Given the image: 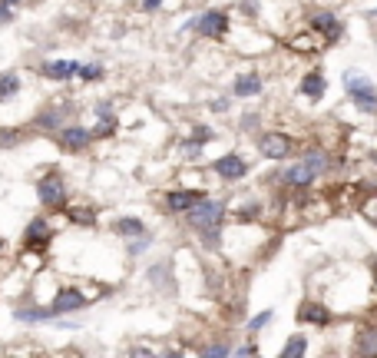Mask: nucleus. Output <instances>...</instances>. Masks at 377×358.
Masks as SVG:
<instances>
[{
	"mask_svg": "<svg viewBox=\"0 0 377 358\" xmlns=\"http://www.w3.org/2000/svg\"><path fill=\"white\" fill-rule=\"evenodd\" d=\"M222 216H226V206H222V203H205V199H199V203L188 209L192 226H195V229H205V239H209V243H215Z\"/></svg>",
	"mask_w": 377,
	"mask_h": 358,
	"instance_id": "nucleus-1",
	"label": "nucleus"
},
{
	"mask_svg": "<svg viewBox=\"0 0 377 358\" xmlns=\"http://www.w3.org/2000/svg\"><path fill=\"white\" fill-rule=\"evenodd\" d=\"M325 169H327V156L325 153H308L304 156V163H298V166H291L288 173H285V182L295 186V189H302V186L314 182V176H321Z\"/></svg>",
	"mask_w": 377,
	"mask_h": 358,
	"instance_id": "nucleus-2",
	"label": "nucleus"
},
{
	"mask_svg": "<svg viewBox=\"0 0 377 358\" xmlns=\"http://www.w3.org/2000/svg\"><path fill=\"white\" fill-rule=\"evenodd\" d=\"M37 196L47 209H60V206H66V182L57 173H50L37 182Z\"/></svg>",
	"mask_w": 377,
	"mask_h": 358,
	"instance_id": "nucleus-3",
	"label": "nucleus"
},
{
	"mask_svg": "<svg viewBox=\"0 0 377 358\" xmlns=\"http://www.w3.org/2000/svg\"><path fill=\"white\" fill-rule=\"evenodd\" d=\"M195 30H199L202 37H222L226 34V27H228V17L222 10H205L202 17H195Z\"/></svg>",
	"mask_w": 377,
	"mask_h": 358,
	"instance_id": "nucleus-4",
	"label": "nucleus"
},
{
	"mask_svg": "<svg viewBox=\"0 0 377 358\" xmlns=\"http://www.w3.org/2000/svg\"><path fill=\"white\" fill-rule=\"evenodd\" d=\"M83 306H87L83 292H76V289H60V292H57V299H53V306H50V315L76 312V308H83Z\"/></svg>",
	"mask_w": 377,
	"mask_h": 358,
	"instance_id": "nucleus-5",
	"label": "nucleus"
},
{
	"mask_svg": "<svg viewBox=\"0 0 377 358\" xmlns=\"http://www.w3.org/2000/svg\"><path fill=\"white\" fill-rule=\"evenodd\" d=\"M215 173L222 179H242L249 173V166H245L242 156H222V159H215Z\"/></svg>",
	"mask_w": 377,
	"mask_h": 358,
	"instance_id": "nucleus-6",
	"label": "nucleus"
},
{
	"mask_svg": "<svg viewBox=\"0 0 377 358\" xmlns=\"http://www.w3.org/2000/svg\"><path fill=\"white\" fill-rule=\"evenodd\" d=\"M89 140H93V133L83 127H63L60 129V143L66 150H83V146H89Z\"/></svg>",
	"mask_w": 377,
	"mask_h": 358,
	"instance_id": "nucleus-7",
	"label": "nucleus"
},
{
	"mask_svg": "<svg viewBox=\"0 0 377 358\" xmlns=\"http://www.w3.org/2000/svg\"><path fill=\"white\" fill-rule=\"evenodd\" d=\"M288 136H281V133H272V136H265L262 140V156L268 159H281V156H288Z\"/></svg>",
	"mask_w": 377,
	"mask_h": 358,
	"instance_id": "nucleus-8",
	"label": "nucleus"
},
{
	"mask_svg": "<svg viewBox=\"0 0 377 358\" xmlns=\"http://www.w3.org/2000/svg\"><path fill=\"white\" fill-rule=\"evenodd\" d=\"M199 199H205L202 192L182 189V192H169V199H165V203H169V209H172V213H188V209L199 203Z\"/></svg>",
	"mask_w": 377,
	"mask_h": 358,
	"instance_id": "nucleus-9",
	"label": "nucleus"
},
{
	"mask_svg": "<svg viewBox=\"0 0 377 358\" xmlns=\"http://www.w3.org/2000/svg\"><path fill=\"white\" fill-rule=\"evenodd\" d=\"M47 243H50V222L47 219H34L27 226V245L40 249V245H47Z\"/></svg>",
	"mask_w": 377,
	"mask_h": 358,
	"instance_id": "nucleus-10",
	"label": "nucleus"
},
{
	"mask_svg": "<svg viewBox=\"0 0 377 358\" xmlns=\"http://www.w3.org/2000/svg\"><path fill=\"white\" fill-rule=\"evenodd\" d=\"M76 70H80V64H76V60H53V64H43V77L66 80V77H73Z\"/></svg>",
	"mask_w": 377,
	"mask_h": 358,
	"instance_id": "nucleus-11",
	"label": "nucleus"
},
{
	"mask_svg": "<svg viewBox=\"0 0 377 358\" xmlns=\"http://www.w3.org/2000/svg\"><path fill=\"white\" fill-rule=\"evenodd\" d=\"M354 352L357 355H377V329H361L354 338Z\"/></svg>",
	"mask_w": 377,
	"mask_h": 358,
	"instance_id": "nucleus-12",
	"label": "nucleus"
},
{
	"mask_svg": "<svg viewBox=\"0 0 377 358\" xmlns=\"http://www.w3.org/2000/svg\"><path fill=\"white\" fill-rule=\"evenodd\" d=\"M311 27H314V30H321V34H325V37H331V40H338V37H341L338 17H331V13H314Z\"/></svg>",
	"mask_w": 377,
	"mask_h": 358,
	"instance_id": "nucleus-13",
	"label": "nucleus"
},
{
	"mask_svg": "<svg viewBox=\"0 0 377 358\" xmlns=\"http://www.w3.org/2000/svg\"><path fill=\"white\" fill-rule=\"evenodd\" d=\"M302 93L304 96H311V100H321V93H325V77L314 70V73H308V77L302 80Z\"/></svg>",
	"mask_w": 377,
	"mask_h": 358,
	"instance_id": "nucleus-14",
	"label": "nucleus"
},
{
	"mask_svg": "<svg viewBox=\"0 0 377 358\" xmlns=\"http://www.w3.org/2000/svg\"><path fill=\"white\" fill-rule=\"evenodd\" d=\"M298 319H302V322H314V325H327V322H331V315H327L325 306H302Z\"/></svg>",
	"mask_w": 377,
	"mask_h": 358,
	"instance_id": "nucleus-15",
	"label": "nucleus"
},
{
	"mask_svg": "<svg viewBox=\"0 0 377 358\" xmlns=\"http://www.w3.org/2000/svg\"><path fill=\"white\" fill-rule=\"evenodd\" d=\"M258 90H262V80L255 73H245V77L235 80V96H255Z\"/></svg>",
	"mask_w": 377,
	"mask_h": 358,
	"instance_id": "nucleus-16",
	"label": "nucleus"
},
{
	"mask_svg": "<svg viewBox=\"0 0 377 358\" xmlns=\"http://www.w3.org/2000/svg\"><path fill=\"white\" fill-rule=\"evenodd\" d=\"M351 96H354V106H361L364 113H377V93L371 87L357 90V93H351Z\"/></svg>",
	"mask_w": 377,
	"mask_h": 358,
	"instance_id": "nucleus-17",
	"label": "nucleus"
},
{
	"mask_svg": "<svg viewBox=\"0 0 377 358\" xmlns=\"http://www.w3.org/2000/svg\"><path fill=\"white\" fill-rule=\"evenodd\" d=\"M304 352H308V338L304 335H291L288 345L281 348V358H302Z\"/></svg>",
	"mask_w": 377,
	"mask_h": 358,
	"instance_id": "nucleus-18",
	"label": "nucleus"
},
{
	"mask_svg": "<svg viewBox=\"0 0 377 358\" xmlns=\"http://www.w3.org/2000/svg\"><path fill=\"white\" fill-rule=\"evenodd\" d=\"M116 232H119V236H142L146 226H142L139 219H116Z\"/></svg>",
	"mask_w": 377,
	"mask_h": 358,
	"instance_id": "nucleus-19",
	"label": "nucleus"
},
{
	"mask_svg": "<svg viewBox=\"0 0 377 358\" xmlns=\"http://www.w3.org/2000/svg\"><path fill=\"white\" fill-rule=\"evenodd\" d=\"M344 87H348V93H357V90H367L371 83H367L364 73H357V70H348V73H344Z\"/></svg>",
	"mask_w": 377,
	"mask_h": 358,
	"instance_id": "nucleus-20",
	"label": "nucleus"
},
{
	"mask_svg": "<svg viewBox=\"0 0 377 358\" xmlns=\"http://www.w3.org/2000/svg\"><path fill=\"white\" fill-rule=\"evenodd\" d=\"M13 315L20 322H43V319H50V308H17Z\"/></svg>",
	"mask_w": 377,
	"mask_h": 358,
	"instance_id": "nucleus-21",
	"label": "nucleus"
},
{
	"mask_svg": "<svg viewBox=\"0 0 377 358\" xmlns=\"http://www.w3.org/2000/svg\"><path fill=\"white\" fill-rule=\"evenodd\" d=\"M17 90H20V80L13 77V73H3V77H0V100H7V96H13Z\"/></svg>",
	"mask_w": 377,
	"mask_h": 358,
	"instance_id": "nucleus-22",
	"label": "nucleus"
},
{
	"mask_svg": "<svg viewBox=\"0 0 377 358\" xmlns=\"http://www.w3.org/2000/svg\"><path fill=\"white\" fill-rule=\"evenodd\" d=\"M60 120H63V110H47L37 123H40V127H53V129H57V127H60Z\"/></svg>",
	"mask_w": 377,
	"mask_h": 358,
	"instance_id": "nucleus-23",
	"label": "nucleus"
},
{
	"mask_svg": "<svg viewBox=\"0 0 377 358\" xmlns=\"http://www.w3.org/2000/svg\"><path fill=\"white\" fill-rule=\"evenodd\" d=\"M70 219L80 222V226H93V222H96V216H93L89 209H70Z\"/></svg>",
	"mask_w": 377,
	"mask_h": 358,
	"instance_id": "nucleus-24",
	"label": "nucleus"
},
{
	"mask_svg": "<svg viewBox=\"0 0 377 358\" xmlns=\"http://www.w3.org/2000/svg\"><path fill=\"white\" fill-rule=\"evenodd\" d=\"M76 73H80L83 80H100L103 77V66H96V64H93V66H80Z\"/></svg>",
	"mask_w": 377,
	"mask_h": 358,
	"instance_id": "nucleus-25",
	"label": "nucleus"
},
{
	"mask_svg": "<svg viewBox=\"0 0 377 358\" xmlns=\"http://www.w3.org/2000/svg\"><path fill=\"white\" fill-rule=\"evenodd\" d=\"M205 140H212V129L199 127V129H195V136H192V143H199V146H202V143H205Z\"/></svg>",
	"mask_w": 377,
	"mask_h": 358,
	"instance_id": "nucleus-26",
	"label": "nucleus"
},
{
	"mask_svg": "<svg viewBox=\"0 0 377 358\" xmlns=\"http://www.w3.org/2000/svg\"><path fill=\"white\" fill-rule=\"evenodd\" d=\"M268 319H272V312H262L258 319H251V329H262V325H268Z\"/></svg>",
	"mask_w": 377,
	"mask_h": 358,
	"instance_id": "nucleus-27",
	"label": "nucleus"
},
{
	"mask_svg": "<svg viewBox=\"0 0 377 358\" xmlns=\"http://www.w3.org/2000/svg\"><path fill=\"white\" fill-rule=\"evenodd\" d=\"M205 355H228V345H209Z\"/></svg>",
	"mask_w": 377,
	"mask_h": 358,
	"instance_id": "nucleus-28",
	"label": "nucleus"
},
{
	"mask_svg": "<svg viewBox=\"0 0 377 358\" xmlns=\"http://www.w3.org/2000/svg\"><path fill=\"white\" fill-rule=\"evenodd\" d=\"M13 20V10L10 7H3V3H0V24H10Z\"/></svg>",
	"mask_w": 377,
	"mask_h": 358,
	"instance_id": "nucleus-29",
	"label": "nucleus"
},
{
	"mask_svg": "<svg viewBox=\"0 0 377 358\" xmlns=\"http://www.w3.org/2000/svg\"><path fill=\"white\" fill-rule=\"evenodd\" d=\"M212 110H215V113H222V110H228V103H226V100H215Z\"/></svg>",
	"mask_w": 377,
	"mask_h": 358,
	"instance_id": "nucleus-30",
	"label": "nucleus"
},
{
	"mask_svg": "<svg viewBox=\"0 0 377 358\" xmlns=\"http://www.w3.org/2000/svg\"><path fill=\"white\" fill-rule=\"evenodd\" d=\"M159 3H163V0H142V7H146V10H156Z\"/></svg>",
	"mask_w": 377,
	"mask_h": 358,
	"instance_id": "nucleus-31",
	"label": "nucleus"
},
{
	"mask_svg": "<svg viewBox=\"0 0 377 358\" xmlns=\"http://www.w3.org/2000/svg\"><path fill=\"white\" fill-rule=\"evenodd\" d=\"M0 3H3V7H17L20 0H0Z\"/></svg>",
	"mask_w": 377,
	"mask_h": 358,
	"instance_id": "nucleus-32",
	"label": "nucleus"
},
{
	"mask_svg": "<svg viewBox=\"0 0 377 358\" xmlns=\"http://www.w3.org/2000/svg\"><path fill=\"white\" fill-rule=\"evenodd\" d=\"M0 249H3V239H0Z\"/></svg>",
	"mask_w": 377,
	"mask_h": 358,
	"instance_id": "nucleus-33",
	"label": "nucleus"
},
{
	"mask_svg": "<svg viewBox=\"0 0 377 358\" xmlns=\"http://www.w3.org/2000/svg\"><path fill=\"white\" fill-rule=\"evenodd\" d=\"M374 13H377V7H374Z\"/></svg>",
	"mask_w": 377,
	"mask_h": 358,
	"instance_id": "nucleus-34",
	"label": "nucleus"
}]
</instances>
